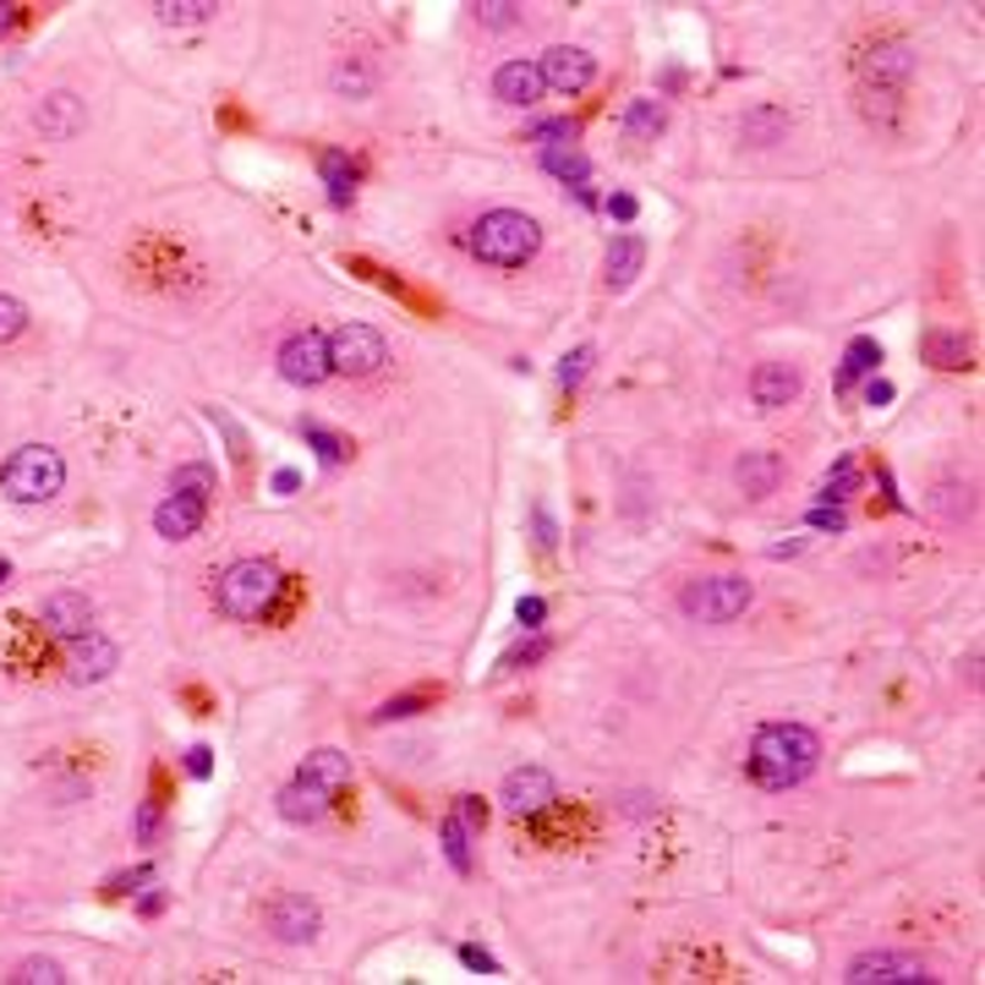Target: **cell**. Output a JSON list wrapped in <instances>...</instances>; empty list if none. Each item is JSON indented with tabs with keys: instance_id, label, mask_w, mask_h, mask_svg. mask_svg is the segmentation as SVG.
Wrapping results in <instances>:
<instances>
[{
	"instance_id": "1",
	"label": "cell",
	"mask_w": 985,
	"mask_h": 985,
	"mask_svg": "<svg viewBox=\"0 0 985 985\" xmlns=\"http://www.w3.org/2000/svg\"><path fill=\"white\" fill-rule=\"evenodd\" d=\"M816 761H822V739H816L805 722H767V728L756 734V745H750V772H756V783L772 789V794L805 783V778L816 772Z\"/></svg>"
},
{
	"instance_id": "2",
	"label": "cell",
	"mask_w": 985,
	"mask_h": 985,
	"mask_svg": "<svg viewBox=\"0 0 985 985\" xmlns=\"http://www.w3.org/2000/svg\"><path fill=\"white\" fill-rule=\"evenodd\" d=\"M543 247V225L521 208H493L471 225V253L493 269H526Z\"/></svg>"
},
{
	"instance_id": "3",
	"label": "cell",
	"mask_w": 985,
	"mask_h": 985,
	"mask_svg": "<svg viewBox=\"0 0 985 985\" xmlns=\"http://www.w3.org/2000/svg\"><path fill=\"white\" fill-rule=\"evenodd\" d=\"M275 597H280V569L269 559H236L220 575V591H214L225 619H264L275 608Z\"/></svg>"
},
{
	"instance_id": "4",
	"label": "cell",
	"mask_w": 985,
	"mask_h": 985,
	"mask_svg": "<svg viewBox=\"0 0 985 985\" xmlns=\"http://www.w3.org/2000/svg\"><path fill=\"white\" fill-rule=\"evenodd\" d=\"M0 488H6V499H17V504H44V499H55V493L66 488V460H61V449H50V443H22V449L6 460Z\"/></svg>"
},
{
	"instance_id": "5",
	"label": "cell",
	"mask_w": 985,
	"mask_h": 985,
	"mask_svg": "<svg viewBox=\"0 0 985 985\" xmlns=\"http://www.w3.org/2000/svg\"><path fill=\"white\" fill-rule=\"evenodd\" d=\"M750 597H756V586L745 575H706V580H690L679 591V608L696 624H728L750 608Z\"/></svg>"
},
{
	"instance_id": "6",
	"label": "cell",
	"mask_w": 985,
	"mask_h": 985,
	"mask_svg": "<svg viewBox=\"0 0 985 985\" xmlns=\"http://www.w3.org/2000/svg\"><path fill=\"white\" fill-rule=\"evenodd\" d=\"M329 340V373H345V378H367L389 362V345L373 323H340Z\"/></svg>"
},
{
	"instance_id": "7",
	"label": "cell",
	"mask_w": 985,
	"mask_h": 985,
	"mask_svg": "<svg viewBox=\"0 0 985 985\" xmlns=\"http://www.w3.org/2000/svg\"><path fill=\"white\" fill-rule=\"evenodd\" d=\"M280 378L296 384V389H318V384L329 378V340L312 334V329L290 334L280 345Z\"/></svg>"
},
{
	"instance_id": "8",
	"label": "cell",
	"mask_w": 985,
	"mask_h": 985,
	"mask_svg": "<svg viewBox=\"0 0 985 985\" xmlns=\"http://www.w3.org/2000/svg\"><path fill=\"white\" fill-rule=\"evenodd\" d=\"M499 800H504V811H510V816L532 822V816L554 811V800H559V783H554V778H548L543 767H515V772L504 778Z\"/></svg>"
},
{
	"instance_id": "9",
	"label": "cell",
	"mask_w": 985,
	"mask_h": 985,
	"mask_svg": "<svg viewBox=\"0 0 985 985\" xmlns=\"http://www.w3.org/2000/svg\"><path fill=\"white\" fill-rule=\"evenodd\" d=\"M72 652H66V679L72 685H99V679H110L116 674V663H121V646L110 641V635H99V630H88V635H77V641H66Z\"/></svg>"
},
{
	"instance_id": "10",
	"label": "cell",
	"mask_w": 985,
	"mask_h": 985,
	"mask_svg": "<svg viewBox=\"0 0 985 985\" xmlns=\"http://www.w3.org/2000/svg\"><path fill=\"white\" fill-rule=\"evenodd\" d=\"M537 72H543V88H548V94H586L591 77H597V61H591L580 44H554V50L537 61Z\"/></svg>"
},
{
	"instance_id": "11",
	"label": "cell",
	"mask_w": 985,
	"mask_h": 985,
	"mask_svg": "<svg viewBox=\"0 0 985 985\" xmlns=\"http://www.w3.org/2000/svg\"><path fill=\"white\" fill-rule=\"evenodd\" d=\"M844 981L848 985H898V981L931 985L936 975H925V964L909 959V953H859V959L844 970Z\"/></svg>"
},
{
	"instance_id": "12",
	"label": "cell",
	"mask_w": 985,
	"mask_h": 985,
	"mask_svg": "<svg viewBox=\"0 0 985 985\" xmlns=\"http://www.w3.org/2000/svg\"><path fill=\"white\" fill-rule=\"evenodd\" d=\"M859 72H865V88H887V94H898V88L914 77V50H909L903 39H887V44H876V50L859 61Z\"/></svg>"
},
{
	"instance_id": "13",
	"label": "cell",
	"mask_w": 985,
	"mask_h": 985,
	"mask_svg": "<svg viewBox=\"0 0 985 985\" xmlns=\"http://www.w3.org/2000/svg\"><path fill=\"white\" fill-rule=\"evenodd\" d=\"M39 619H44V630L55 641H77V635L94 630V602L83 591H50L44 608H39Z\"/></svg>"
},
{
	"instance_id": "14",
	"label": "cell",
	"mask_w": 985,
	"mask_h": 985,
	"mask_svg": "<svg viewBox=\"0 0 985 985\" xmlns=\"http://www.w3.org/2000/svg\"><path fill=\"white\" fill-rule=\"evenodd\" d=\"M800 389H805V378H800V367H789V362H761V367L750 373V400H756L761 411L794 406Z\"/></svg>"
},
{
	"instance_id": "15",
	"label": "cell",
	"mask_w": 985,
	"mask_h": 985,
	"mask_svg": "<svg viewBox=\"0 0 985 985\" xmlns=\"http://www.w3.org/2000/svg\"><path fill=\"white\" fill-rule=\"evenodd\" d=\"M269 931L280 936L285 947H301V942H312L318 931H323V914H318V903L312 898H301V892H290L275 903V914H269Z\"/></svg>"
},
{
	"instance_id": "16",
	"label": "cell",
	"mask_w": 985,
	"mask_h": 985,
	"mask_svg": "<svg viewBox=\"0 0 985 985\" xmlns=\"http://www.w3.org/2000/svg\"><path fill=\"white\" fill-rule=\"evenodd\" d=\"M33 127L44 132L50 142H72L83 127H88V110H83V99L77 94H50V99H39V110H33Z\"/></svg>"
},
{
	"instance_id": "17",
	"label": "cell",
	"mask_w": 985,
	"mask_h": 985,
	"mask_svg": "<svg viewBox=\"0 0 985 985\" xmlns=\"http://www.w3.org/2000/svg\"><path fill=\"white\" fill-rule=\"evenodd\" d=\"M493 94H499L504 105H515V110H532L548 88H543L537 61H504V66L493 72Z\"/></svg>"
},
{
	"instance_id": "18",
	"label": "cell",
	"mask_w": 985,
	"mask_h": 985,
	"mask_svg": "<svg viewBox=\"0 0 985 985\" xmlns=\"http://www.w3.org/2000/svg\"><path fill=\"white\" fill-rule=\"evenodd\" d=\"M203 499H192V493H164V504L153 510V532L164 537V543H186V537H197V526H203Z\"/></svg>"
},
{
	"instance_id": "19",
	"label": "cell",
	"mask_w": 985,
	"mask_h": 985,
	"mask_svg": "<svg viewBox=\"0 0 985 985\" xmlns=\"http://www.w3.org/2000/svg\"><path fill=\"white\" fill-rule=\"evenodd\" d=\"M329 800H334V794H323L318 783H307V778H290V783L280 789V800H275V805H280L285 822H296V827H312V822H323V816H329Z\"/></svg>"
},
{
	"instance_id": "20",
	"label": "cell",
	"mask_w": 985,
	"mask_h": 985,
	"mask_svg": "<svg viewBox=\"0 0 985 985\" xmlns=\"http://www.w3.org/2000/svg\"><path fill=\"white\" fill-rule=\"evenodd\" d=\"M734 482H739L750 499H767V493H778V482H783V460H778L772 449H750V454L734 465Z\"/></svg>"
},
{
	"instance_id": "21",
	"label": "cell",
	"mask_w": 985,
	"mask_h": 985,
	"mask_svg": "<svg viewBox=\"0 0 985 985\" xmlns=\"http://www.w3.org/2000/svg\"><path fill=\"white\" fill-rule=\"evenodd\" d=\"M296 778L318 783L323 794H340V789H351V756H340V750H312V756L296 767Z\"/></svg>"
},
{
	"instance_id": "22",
	"label": "cell",
	"mask_w": 985,
	"mask_h": 985,
	"mask_svg": "<svg viewBox=\"0 0 985 985\" xmlns=\"http://www.w3.org/2000/svg\"><path fill=\"white\" fill-rule=\"evenodd\" d=\"M537 164H543L548 175H559L564 186H586V175H591V159H586L580 142H548V148L537 153Z\"/></svg>"
},
{
	"instance_id": "23",
	"label": "cell",
	"mask_w": 985,
	"mask_h": 985,
	"mask_svg": "<svg viewBox=\"0 0 985 985\" xmlns=\"http://www.w3.org/2000/svg\"><path fill=\"white\" fill-rule=\"evenodd\" d=\"M920 356H925L931 367H942V373H959V367H970V340L953 334V329H925Z\"/></svg>"
},
{
	"instance_id": "24",
	"label": "cell",
	"mask_w": 985,
	"mask_h": 985,
	"mask_svg": "<svg viewBox=\"0 0 985 985\" xmlns=\"http://www.w3.org/2000/svg\"><path fill=\"white\" fill-rule=\"evenodd\" d=\"M739 132H745L750 148H772V142L789 138V116H783L778 105H750L745 121H739Z\"/></svg>"
},
{
	"instance_id": "25",
	"label": "cell",
	"mask_w": 985,
	"mask_h": 985,
	"mask_svg": "<svg viewBox=\"0 0 985 985\" xmlns=\"http://www.w3.org/2000/svg\"><path fill=\"white\" fill-rule=\"evenodd\" d=\"M641 264H646V242H641V236H619V242L608 247V285L624 290V285L641 275Z\"/></svg>"
},
{
	"instance_id": "26",
	"label": "cell",
	"mask_w": 985,
	"mask_h": 985,
	"mask_svg": "<svg viewBox=\"0 0 985 985\" xmlns=\"http://www.w3.org/2000/svg\"><path fill=\"white\" fill-rule=\"evenodd\" d=\"M318 170H323L329 203H334V208H345V203H351V192H356V170H351V159H345L340 148H329V153L318 159Z\"/></svg>"
},
{
	"instance_id": "27",
	"label": "cell",
	"mask_w": 985,
	"mask_h": 985,
	"mask_svg": "<svg viewBox=\"0 0 985 985\" xmlns=\"http://www.w3.org/2000/svg\"><path fill=\"white\" fill-rule=\"evenodd\" d=\"M876 362H881V345L870 340V334H859L854 345L844 351V373H838V389H854L865 373H876Z\"/></svg>"
},
{
	"instance_id": "28",
	"label": "cell",
	"mask_w": 985,
	"mask_h": 985,
	"mask_svg": "<svg viewBox=\"0 0 985 985\" xmlns=\"http://www.w3.org/2000/svg\"><path fill=\"white\" fill-rule=\"evenodd\" d=\"M220 6L214 0H159L153 6V17L164 22V28H197V22H208Z\"/></svg>"
},
{
	"instance_id": "29",
	"label": "cell",
	"mask_w": 985,
	"mask_h": 985,
	"mask_svg": "<svg viewBox=\"0 0 985 985\" xmlns=\"http://www.w3.org/2000/svg\"><path fill=\"white\" fill-rule=\"evenodd\" d=\"M438 838H443V854H449V865H454L460 876H471V844H477V833H471L460 816H443Z\"/></svg>"
},
{
	"instance_id": "30",
	"label": "cell",
	"mask_w": 985,
	"mask_h": 985,
	"mask_svg": "<svg viewBox=\"0 0 985 985\" xmlns=\"http://www.w3.org/2000/svg\"><path fill=\"white\" fill-rule=\"evenodd\" d=\"M663 121H668V116H663L657 99H635V105L624 110V132H630V138H657Z\"/></svg>"
},
{
	"instance_id": "31",
	"label": "cell",
	"mask_w": 985,
	"mask_h": 985,
	"mask_svg": "<svg viewBox=\"0 0 985 985\" xmlns=\"http://www.w3.org/2000/svg\"><path fill=\"white\" fill-rule=\"evenodd\" d=\"M334 94H345V99H367V94H373V66H362V61H340V66H334Z\"/></svg>"
},
{
	"instance_id": "32",
	"label": "cell",
	"mask_w": 985,
	"mask_h": 985,
	"mask_svg": "<svg viewBox=\"0 0 985 985\" xmlns=\"http://www.w3.org/2000/svg\"><path fill=\"white\" fill-rule=\"evenodd\" d=\"M854 488H859V465H854V460H838V465L827 471V482H822V504H844Z\"/></svg>"
},
{
	"instance_id": "33",
	"label": "cell",
	"mask_w": 985,
	"mask_h": 985,
	"mask_svg": "<svg viewBox=\"0 0 985 985\" xmlns=\"http://www.w3.org/2000/svg\"><path fill=\"white\" fill-rule=\"evenodd\" d=\"M301 432H307V443H312V449H318V454H323L329 465H340V460L351 454V443H345L340 432H329L323 422H301Z\"/></svg>"
},
{
	"instance_id": "34",
	"label": "cell",
	"mask_w": 985,
	"mask_h": 985,
	"mask_svg": "<svg viewBox=\"0 0 985 985\" xmlns=\"http://www.w3.org/2000/svg\"><path fill=\"white\" fill-rule=\"evenodd\" d=\"M11 985H61L66 975H61V964L55 959H22L17 964V975H6Z\"/></svg>"
},
{
	"instance_id": "35",
	"label": "cell",
	"mask_w": 985,
	"mask_h": 985,
	"mask_svg": "<svg viewBox=\"0 0 985 985\" xmlns=\"http://www.w3.org/2000/svg\"><path fill=\"white\" fill-rule=\"evenodd\" d=\"M220 482H214V471L208 465H181L175 471V482H170V493H192V499H203L208 504V493H214Z\"/></svg>"
},
{
	"instance_id": "36",
	"label": "cell",
	"mask_w": 985,
	"mask_h": 985,
	"mask_svg": "<svg viewBox=\"0 0 985 985\" xmlns=\"http://www.w3.org/2000/svg\"><path fill=\"white\" fill-rule=\"evenodd\" d=\"M471 11H477L482 28H515V22H521V6H515V0H482V6H471Z\"/></svg>"
},
{
	"instance_id": "37",
	"label": "cell",
	"mask_w": 985,
	"mask_h": 985,
	"mask_svg": "<svg viewBox=\"0 0 985 985\" xmlns=\"http://www.w3.org/2000/svg\"><path fill=\"white\" fill-rule=\"evenodd\" d=\"M548 652H554V646H548V641L537 635V641H526V646H515V652H504V657H499V674H515V668H532V663H543Z\"/></svg>"
},
{
	"instance_id": "38",
	"label": "cell",
	"mask_w": 985,
	"mask_h": 985,
	"mask_svg": "<svg viewBox=\"0 0 985 985\" xmlns=\"http://www.w3.org/2000/svg\"><path fill=\"white\" fill-rule=\"evenodd\" d=\"M591 362H597V351H591V345H575V351L559 362V384H564V389H575V384L586 378V367H591Z\"/></svg>"
},
{
	"instance_id": "39",
	"label": "cell",
	"mask_w": 985,
	"mask_h": 985,
	"mask_svg": "<svg viewBox=\"0 0 985 985\" xmlns=\"http://www.w3.org/2000/svg\"><path fill=\"white\" fill-rule=\"evenodd\" d=\"M22 329H28V307H22L17 296H0V345L17 340Z\"/></svg>"
},
{
	"instance_id": "40",
	"label": "cell",
	"mask_w": 985,
	"mask_h": 985,
	"mask_svg": "<svg viewBox=\"0 0 985 985\" xmlns=\"http://www.w3.org/2000/svg\"><path fill=\"white\" fill-rule=\"evenodd\" d=\"M427 706V696H395V702H384L373 711V722H400V717H417Z\"/></svg>"
},
{
	"instance_id": "41",
	"label": "cell",
	"mask_w": 985,
	"mask_h": 985,
	"mask_svg": "<svg viewBox=\"0 0 985 985\" xmlns=\"http://www.w3.org/2000/svg\"><path fill=\"white\" fill-rule=\"evenodd\" d=\"M805 526H816V532H848V515L838 504H816V510L805 515Z\"/></svg>"
},
{
	"instance_id": "42",
	"label": "cell",
	"mask_w": 985,
	"mask_h": 985,
	"mask_svg": "<svg viewBox=\"0 0 985 985\" xmlns=\"http://www.w3.org/2000/svg\"><path fill=\"white\" fill-rule=\"evenodd\" d=\"M454 816H460V822H465V827H471V833L482 838V827H488V805H482L477 794H460V805H454Z\"/></svg>"
},
{
	"instance_id": "43",
	"label": "cell",
	"mask_w": 985,
	"mask_h": 985,
	"mask_svg": "<svg viewBox=\"0 0 985 985\" xmlns=\"http://www.w3.org/2000/svg\"><path fill=\"white\" fill-rule=\"evenodd\" d=\"M532 526H537V548L543 554H554V543H559V526H554V515L537 504V515H532Z\"/></svg>"
},
{
	"instance_id": "44",
	"label": "cell",
	"mask_w": 985,
	"mask_h": 985,
	"mask_svg": "<svg viewBox=\"0 0 985 985\" xmlns=\"http://www.w3.org/2000/svg\"><path fill=\"white\" fill-rule=\"evenodd\" d=\"M460 964H465V970H477V975H499V959H493V953H482V947H471V942L460 947Z\"/></svg>"
},
{
	"instance_id": "45",
	"label": "cell",
	"mask_w": 985,
	"mask_h": 985,
	"mask_svg": "<svg viewBox=\"0 0 985 985\" xmlns=\"http://www.w3.org/2000/svg\"><path fill=\"white\" fill-rule=\"evenodd\" d=\"M532 142H543V148H548V142H575V121H543V127L532 132Z\"/></svg>"
},
{
	"instance_id": "46",
	"label": "cell",
	"mask_w": 985,
	"mask_h": 985,
	"mask_svg": "<svg viewBox=\"0 0 985 985\" xmlns=\"http://www.w3.org/2000/svg\"><path fill=\"white\" fill-rule=\"evenodd\" d=\"M515 619H521L526 630H537V624L548 619V602H543V597H521V608H515Z\"/></svg>"
},
{
	"instance_id": "47",
	"label": "cell",
	"mask_w": 985,
	"mask_h": 985,
	"mask_svg": "<svg viewBox=\"0 0 985 985\" xmlns=\"http://www.w3.org/2000/svg\"><path fill=\"white\" fill-rule=\"evenodd\" d=\"M608 214H613V220H624V225H630V220H635V214H641V203H635V197H630V192H608Z\"/></svg>"
},
{
	"instance_id": "48",
	"label": "cell",
	"mask_w": 985,
	"mask_h": 985,
	"mask_svg": "<svg viewBox=\"0 0 985 985\" xmlns=\"http://www.w3.org/2000/svg\"><path fill=\"white\" fill-rule=\"evenodd\" d=\"M186 772H192V778H208V772H214V750H208V745H192V750H186Z\"/></svg>"
},
{
	"instance_id": "49",
	"label": "cell",
	"mask_w": 985,
	"mask_h": 985,
	"mask_svg": "<svg viewBox=\"0 0 985 985\" xmlns=\"http://www.w3.org/2000/svg\"><path fill=\"white\" fill-rule=\"evenodd\" d=\"M142 881H153V865H138L132 876H116V881H110V892H138Z\"/></svg>"
},
{
	"instance_id": "50",
	"label": "cell",
	"mask_w": 985,
	"mask_h": 985,
	"mask_svg": "<svg viewBox=\"0 0 985 985\" xmlns=\"http://www.w3.org/2000/svg\"><path fill=\"white\" fill-rule=\"evenodd\" d=\"M138 838H159V805H138Z\"/></svg>"
},
{
	"instance_id": "51",
	"label": "cell",
	"mask_w": 985,
	"mask_h": 985,
	"mask_svg": "<svg viewBox=\"0 0 985 985\" xmlns=\"http://www.w3.org/2000/svg\"><path fill=\"white\" fill-rule=\"evenodd\" d=\"M887 400H892V384H887V378H870V384H865V406H887Z\"/></svg>"
},
{
	"instance_id": "52",
	"label": "cell",
	"mask_w": 985,
	"mask_h": 985,
	"mask_svg": "<svg viewBox=\"0 0 985 985\" xmlns=\"http://www.w3.org/2000/svg\"><path fill=\"white\" fill-rule=\"evenodd\" d=\"M296 482H301L296 471H275V493H296Z\"/></svg>"
},
{
	"instance_id": "53",
	"label": "cell",
	"mask_w": 985,
	"mask_h": 985,
	"mask_svg": "<svg viewBox=\"0 0 985 985\" xmlns=\"http://www.w3.org/2000/svg\"><path fill=\"white\" fill-rule=\"evenodd\" d=\"M17 28V6H0V33H11Z\"/></svg>"
},
{
	"instance_id": "54",
	"label": "cell",
	"mask_w": 985,
	"mask_h": 985,
	"mask_svg": "<svg viewBox=\"0 0 985 985\" xmlns=\"http://www.w3.org/2000/svg\"><path fill=\"white\" fill-rule=\"evenodd\" d=\"M6 575H11V564H6V559H0V580H6Z\"/></svg>"
}]
</instances>
